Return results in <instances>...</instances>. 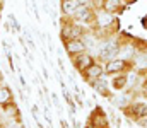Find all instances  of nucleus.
<instances>
[{"label": "nucleus", "mask_w": 147, "mask_h": 128, "mask_svg": "<svg viewBox=\"0 0 147 128\" xmlns=\"http://www.w3.org/2000/svg\"><path fill=\"white\" fill-rule=\"evenodd\" d=\"M91 87L94 89V90H98L101 96H106V97H110L111 94H110V90H111V87L110 84H108V80H106V77L103 75V77H99V79H96L94 82H91Z\"/></svg>", "instance_id": "nucleus-11"}, {"label": "nucleus", "mask_w": 147, "mask_h": 128, "mask_svg": "<svg viewBox=\"0 0 147 128\" xmlns=\"http://www.w3.org/2000/svg\"><path fill=\"white\" fill-rule=\"evenodd\" d=\"M9 22H10V26H12V33H14V34H16V33H21V26H19V22H17V19H16L14 14H9Z\"/></svg>", "instance_id": "nucleus-16"}, {"label": "nucleus", "mask_w": 147, "mask_h": 128, "mask_svg": "<svg viewBox=\"0 0 147 128\" xmlns=\"http://www.w3.org/2000/svg\"><path fill=\"white\" fill-rule=\"evenodd\" d=\"M79 7V0H62L60 2V10L63 17H72Z\"/></svg>", "instance_id": "nucleus-12"}, {"label": "nucleus", "mask_w": 147, "mask_h": 128, "mask_svg": "<svg viewBox=\"0 0 147 128\" xmlns=\"http://www.w3.org/2000/svg\"><path fill=\"white\" fill-rule=\"evenodd\" d=\"M0 128H5V127H3V125H2V127H0Z\"/></svg>", "instance_id": "nucleus-23"}, {"label": "nucleus", "mask_w": 147, "mask_h": 128, "mask_svg": "<svg viewBox=\"0 0 147 128\" xmlns=\"http://www.w3.org/2000/svg\"><path fill=\"white\" fill-rule=\"evenodd\" d=\"M125 2H132V0H125Z\"/></svg>", "instance_id": "nucleus-22"}, {"label": "nucleus", "mask_w": 147, "mask_h": 128, "mask_svg": "<svg viewBox=\"0 0 147 128\" xmlns=\"http://www.w3.org/2000/svg\"><path fill=\"white\" fill-rule=\"evenodd\" d=\"M130 67H134V62H128V60H123V58L116 56L110 62H106L105 72H106V75H115V74L125 72V68H130Z\"/></svg>", "instance_id": "nucleus-3"}, {"label": "nucleus", "mask_w": 147, "mask_h": 128, "mask_svg": "<svg viewBox=\"0 0 147 128\" xmlns=\"http://www.w3.org/2000/svg\"><path fill=\"white\" fill-rule=\"evenodd\" d=\"M127 116L134 118L135 121H140V120H147V103L142 101H134L130 104V108H123Z\"/></svg>", "instance_id": "nucleus-4"}, {"label": "nucleus", "mask_w": 147, "mask_h": 128, "mask_svg": "<svg viewBox=\"0 0 147 128\" xmlns=\"http://www.w3.org/2000/svg\"><path fill=\"white\" fill-rule=\"evenodd\" d=\"M120 53V43L113 41V40H106L99 44V50H98V58L101 62H110L113 58H116Z\"/></svg>", "instance_id": "nucleus-2"}, {"label": "nucleus", "mask_w": 147, "mask_h": 128, "mask_svg": "<svg viewBox=\"0 0 147 128\" xmlns=\"http://www.w3.org/2000/svg\"><path fill=\"white\" fill-rule=\"evenodd\" d=\"M111 89H115L118 92L127 89V74H115L111 77Z\"/></svg>", "instance_id": "nucleus-14"}, {"label": "nucleus", "mask_w": 147, "mask_h": 128, "mask_svg": "<svg viewBox=\"0 0 147 128\" xmlns=\"http://www.w3.org/2000/svg\"><path fill=\"white\" fill-rule=\"evenodd\" d=\"M0 121H2V113H0Z\"/></svg>", "instance_id": "nucleus-21"}, {"label": "nucleus", "mask_w": 147, "mask_h": 128, "mask_svg": "<svg viewBox=\"0 0 147 128\" xmlns=\"http://www.w3.org/2000/svg\"><path fill=\"white\" fill-rule=\"evenodd\" d=\"M113 22H116V19L113 17V14H108V12H105V10H99V12H96V27L98 29H106V27H110Z\"/></svg>", "instance_id": "nucleus-9"}, {"label": "nucleus", "mask_w": 147, "mask_h": 128, "mask_svg": "<svg viewBox=\"0 0 147 128\" xmlns=\"http://www.w3.org/2000/svg\"><path fill=\"white\" fill-rule=\"evenodd\" d=\"M84 128H98V127H94L92 123H89V121H87V123H86V127H84Z\"/></svg>", "instance_id": "nucleus-17"}, {"label": "nucleus", "mask_w": 147, "mask_h": 128, "mask_svg": "<svg viewBox=\"0 0 147 128\" xmlns=\"http://www.w3.org/2000/svg\"><path fill=\"white\" fill-rule=\"evenodd\" d=\"M110 103L118 106V108H125L127 103H128V97L125 94H118V96H110Z\"/></svg>", "instance_id": "nucleus-15"}, {"label": "nucleus", "mask_w": 147, "mask_h": 128, "mask_svg": "<svg viewBox=\"0 0 147 128\" xmlns=\"http://www.w3.org/2000/svg\"><path fill=\"white\" fill-rule=\"evenodd\" d=\"M14 103V94H12V89L9 85H2L0 87V108H5L9 104Z\"/></svg>", "instance_id": "nucleus-13"}, {"label": "nucleus", "mask_w": 147, "mask_h": 128, "mask_svg": "<svg viewBox=\"0 0 147 128\" xmlns=\"http://www.w3.org/2000/svg\"><path fill=\"white\" fill-rule=\"evenodd\" d=\"M38 128H45V127H43V125H41V123H39V121H38Z\"/></svg>", "instance_id": "nucleus-19"}, {"label": "nucleus", "mask_w": 147, "mask_h": 128, "mask_svg": "<svg viewBox=\"0 0 147 128\" xmlns=\"http://www.w3.org/2000/svg\"><path fill=\"white\" fill-rule=\"evenodd\" d=\"M0 87H2V74H0Z\"/></svg>", "instance_id": "nucleus-20"}, {"label": "nucleus", "mask_w": 147, "mask_h": 128, "mask_svg": "<svg viewBox=\"0 0 147 128\" xmlns=\"http://www.w3.org/2000/svg\"><path fill=\"white\" fill-rule=\"evenodd\" d=\"M92 63H96V62H94V56L89 55L87 51H86V53H80V55H75L72 58V65L75 67L77 72H84V70L89 68Z\"/></svg>", "instance_id": "nucleus-6"}, {"label": "nucleus", "mask_w": 147, "mask_h": 128, "mask_svg": "<svg viewBox=\"0 0 147 128\" xmlns=\"http://www.w3.org/2000/svg\"><path fill=\"white\" fill-rule=\"evenodd\" d=\"M80 75H82V79H84L87 84H91V82H94L96 79H99V77L105 75V68H103L101 63H92L89 68H86L84 72H80Z\"/></svg>", "instance_id": "nucleus-7"}, {"label": "nucleus", "mask_w": 147, "mask_h": 128, "mask_svg": "<svg viewBox=\"0 0 147 128\" xmlns=\"http://www.w3.org/2000/svg\"><path fill=\"white\" fill-rule=\"evenodd\" d=\"M65 44V51L70 55V56H75V55H80V53H86L87 51V46L82 38H75V40H69V41L63 43Z\"/></svg>", "instance_id": "nucleus-8"}, {"label": "nucleus", "mask_w": 147, "mask_h": 128, "mask_svg": "<svg viewBox=\"0 0 147 128\" xmlns=\"http://www.w3.org/2000/svg\"><path fill=\"white\" fill-rule=\"evenodd\" d=\"M72 21L80 24V26H89V24H96V12L92 9V5H79L75 14L72 15Z\"/></svg>", "instance_id": "nucleus-1"}, {"label": "nucleus", "mask_w": 147, "mask_h": 128, "mask_svg": "<svg viewBox=\"0 0 147 128\" xmlns=\"http://www.w3.org/2000/svg\"><path fill=\"white\" fill-rule=\"evenodd\" d=\"M87 121L89 123H92L94 127L98 128H110V120H108V116L105 115V111H103V108H94V111L91 113V116L87 118Z\"/></svg>", "instance_id": "nucleus-5"}, {"label": "nucleus", "mask_w": 147, "mask_h": 128, "mask_svg": "<svg viewBox=\"0 0 147 128\" xmlns=\"http://www.w3.org/2000/svg\"><path fill=\"white\" fill-rule=\"evenodd\" d=\"M99 9L108 12V14H118L123 10V0H101Z\"/></svg>", "instance_id": "nucleus-10"}, {"label": "nucleus", "mask_w": 147, "mask_h": 128, "mask_svg": "<svg viewBox=\"0 0 147 128\" xmlns=\"http://www.w3.org/2000/svg\"><path fill=\"white\" fill-rule=\"evenodd\" d=\"M3 3H5V0H0V12H2V9H3Z\"/></svg>", "instance_id": "nucleus-18"}]
</instances>
